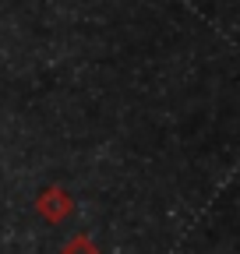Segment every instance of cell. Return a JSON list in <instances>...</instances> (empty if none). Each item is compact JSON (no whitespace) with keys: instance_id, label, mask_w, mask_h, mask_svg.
<instances>
[{"instance_id":"obj_2","label":"cell","mask_w":240,"mask_h":254,"mask_svg":"<svg viewBox=\"0 0 240 254\" xmlns=\"http://www.w3.org/2000/svg\"><path fill=\"white\" fill-rule=\"evenodd\" d=\"M60 254H99V247H96L92 237L78 233V237H71V240L64 244V251H60Z\"/></svg>"},{"instance_id":"obj_1","label":"cell","mask_w":240,"mask_h":254,"mask_svg":"<svg viewBox=\"0 0 240 254\" xmlns=\"http://www.w3.org/2000/svg\"><path fill=\"white\" fill-rule=\"evenodd\" d=\"M36 212L46 219V222H64L71 212H74V198L67 194L64 187H46L43 194H39V201H36Z\"/></svg>"}]
</instances>
